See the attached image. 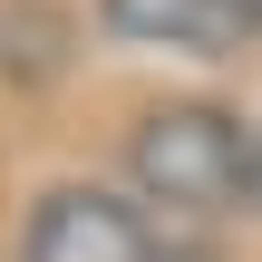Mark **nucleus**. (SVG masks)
I'll list each match as a JSON object with an SVG mask.
<instances>
[{
  "label": "nucleus",
  "mask_w": 262,
  "mask_h": 262,
  "mask_svg": "<svg viewBox=\"0 0 262 262\" xmlns=\"http://www.w3.org/2000/svg\"><path fill=\"white\" fill-rule=\"evenodd\" d=\"M126 185L136 204H165L175 224L243 204V117L214 97H165L126 126Z\"/></svg>",
  "instance_id": "nucleus-1"
},
{
  "label": "nucleus",
  "mask_w": 262,
  "mask_h": 262,
  "mask_svg": "<svg viewBox=\"0 0 262 262\" xmlns=\"http://www.w3.org/2000/svg\"><path fill=\"white\" fill-rule=\"evenodd\" d=\"M165 233L146 224L136 194H107V185H49L19 224V262H156Z\"/></svg>",
  "instance_id": "nucleus-2"
},
{
  "label": "nucleus",
  "mask_w": 262,
  "mask_h": 262,
  "mask_svg": "<svg viewBox=\"0 0 262 262\" xmlns=\"http://www.w3.org/2000/svg\"><path fill=\"white\" fill-rule=\"evenodd\" d=\"M97 19L126 49H165V58H233L243 49V0H97Z\"/></svg>",
  "instance_id": "nucleus-3"
},
{
  "label": "nucleus",
  "mask_w": 262,
  "mask_h": 262,
  "mask_svg": "<svg viewBox=\"0 0 262 262\" xmlns=\"http://www.w3.org/2000/svg\"><path fill=\"white\" fill-rule=\"evenodd\" d=\"M58 39H68L58 10H39V0L0 10V78H58V58H68Z\"/></svg>",
  "instance_id": "nucleus-4"
},
{
  "label": "nucleus",
  "mask_w": 262,
  "mask_h": 262,
  "mask_svg": "<svg viewBox=\"0 0 262 262\" xmlns=\"http://www.w3.org/2000/svg\"><path fill=\"white\" fill-rule=\"evenodd\" d=\"M243 214H262V126L243 136Z\"/></svg>",
  "instance_id": "nucleus-5"
},
{
  "label": "nucleus",
  "mask_w": 262,
  "mask_h": 262,
  "mask_svg": "<svg viewBox=\"0 0 262 262\" xmlns=\"http://www.w3.org/2000/svg\"><path fill=\"white\" fill-rule=\"evenodd\" d=\"M243 19H253V29H262V0H243Z\"/></svg>",
  "instance_id": "nucleus-6"
}]
</instances>
